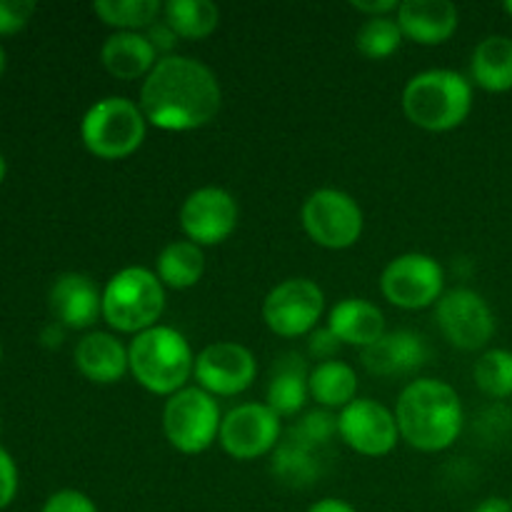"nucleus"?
<instances>
[{"mask_svg": "<svg viewBox=\"0 0 512 512\" xmlns=\"http://www.w3.org/2000/svg\"><path fill=\"white\" fill-rule=\"evenodd\" d=\"M138 105L148 125L168 133H188L220 113L223 90L205 63L188 55H165L143 80Z\"/></svg>", "mask_w": 512, "mask_h": 512, "instance_id": "nucleus-1", "label": "nucleus"}, {"mask_svg": "<svg viewBox=\"0 0 512 512\" xmlns=\"http://www.w3.org/2000/svg\"><path fill=\"white\" fill-rule=\"evenodd\" d=\"M400 438L420 453L448 450L463 433L465 413L460 395L443 380H413L395 405Z\"/></svg>", "mask_w": 512, "mask_h": 512, "instance_id": "nucleus-2", "label": "nucleus"}, {"mask_svg": "<svg viewBox=\"0 0 512 512\" xmlns=\"http://www.w3.org/2000/svg\"><path fill=\"white\" fill-rule=\"evenodd\" d=\"M130 375L153 395H175L188 388L195 355L183 333L170 325H153L135 335L128 345Z\"/></svg>", "mask_w": 512, "mask_h": 512, "instance_id": "nucleus-3", "label": "nucleus"}, {"mask_svg": "<svg viewBox=\"0 0 512 512\" xmlns=\"http://www.w3.org/2000/svg\"><path fill=\"white\" fill-rule=\"evenodd\" d=\"M403 110L410 123L430 133L453 130L473 110V83L458 70H423L405 85Z\"/></svg>", "mask_w": 512, "mask_h": 512, "instance_id": "nucleus-4", "label": "nucleus"}, {"mask_svg": "<svg viewBox=\"0 0 512 512\" xmlns=\"http://www.w3.org/2000/svg\"><path fill=\"white\" fill-rule=\"evenodd\" d=\"M165 310V285L153 270L130 265L103 288V320L118 333L138 335L158 325Z\"/></svg>", "mask_w": 512, "mask_h": 512, "instance_id": "nucleus-5", "label": "nucleus"}, {"mask_svg": "<svg viewBox=\"0 0 512 512\" xmlns=\"http://www.w3.org/2000/svg\"><path fill=\"white\" fill-rule=\"evenodd\" d=\"M148 120L138 103L123 95H108L85 110L80 138L88 153L100 160H123L143 145Z\"/></svg>", "mask_w": 512, "mask_h": 512, "instance_id": "nucleus-6", "label": "nucleus"}, {"mask_svg": "<svg viewBox=\"0 0 512 512\" xmlns=\"http://www.w3.org/2000/svg\"><path fill=\"white\" fill-rule=\"evenodd\" d=\"M220 423L218 400L198 385L170 395L163 408L165 438L183 455L205 453L218 440Z\"/></svg>", "mask_w": 512, "mask_h": 512, "instance_id": "nucleus-7", "label": "nucleus"}, {"mask_svg": "<svg viewBox=\"0 0 512 512\" xmlns=\"http://www.w3.org/2000/svg\"><path fill=\"white\" fill-rule=\"evenodd\" d=\"M300 218L308 238L328 250L353 248L365 228L358 200L335 188H320L310 193L300 210Z\"/></svg>", "mask_w": 512, "mask_h": 512, "instance_id": "nucleus-8", "label": "nucleus"}, {"mask_svg": "<svg viewBox=\"0 0 512 512\" xmlns=\"http://www.w3.org/2000/svg\"><path fill=\"white\" fill-rule=\"evenodd\" d=\"M385 300L403 310H423L438 303L445 290V270L433 255L405 253L390 260L380 275Z\"/></svg>", "mask_w": 512, "mask_h": 512, "instance_id": "nucleus-9", "label": "nucleus"}, {"mask_svg": "<svg viewBox=\"0 0 512 512\" xmlns=\"http://www.w3.org/2000/svg\"><path fill=\"white\" fill-rule=\"evenodd\" d=\"M325 293L315 280L288 278L275 285L263 300V320L280 338L310 335L323 318Z\"/></svg>", "mask_w": 512, "mask_h": 512, "instance_id": "nucleus-10", "label": "nucleus"}, {"mask_svg": "<svg viewBox=\"0 0 512 512\" xmlns=\"http://www.w3.org/2000/svg\"><path fill=\"white\" fill-rule=\"evenodd\" d=\"M435 323L453 348L483 350L495 335V315L488 300L470 288L443 293L435 303Z\"/></svg>", "mask_w": 512, "mask_h": 512, "instance_id": "nucleus-11", "label": "nucleus"}, {"mask_svg": "<svg viewBox=\"0 0 512 512\" xmlns=\"http://www.w3.org/2000/svg\"><path fill=\"white\" fill-rule=\"evenodd\" d=\"M220 445L235 460H258L280 443V415L268 403H243L223 415Z\"/></svg>", "mask_w": 512, "mask_h": 512, "instance_id": "nucleus-12", "label": "nucleus"}, {"mask_svg": "<svg viewBox=\"0 0 512 512\" xmlns=\"http://www.w3.org/2000/svg\"><path fill=\"white\" fill-rule=\"evenodd\" d=\"M338 435L350 450L365 458H383L398 445L395 413L370 398H355L338 415Z\"/></svg>", "mask_w": 512, "mask_h": 512, "instance_id": "nucleus-13", "label": "nucleus"}, {"mask_svg": "<svg viewBox=\"0 0 512 512\" xmlns=\"http://www.w3.org/2000/svg\"><path fill=\"white\" fill-rule=\"evenodd\" d=\"M180 228L190 243L220 245L238 228V203L218 185L193 190L180 205Z\"/></svg>", "mask_w": 512, "mask_h": 512, "instance_id": "nucleus-14", "label": "nucleus"}, {"mask_svg": "<svg viewBox=\"0 0 512 512\" xmlns=\"http://www.w3.org/2000/svg\"><path fill=\"white\" fill-rule=\"evenodd\" d=\"M258 375V363L255 355L245 345L220 340V343L208 345L195 358L193 378L198 380V388L205 393L220 395V398H233V395L245 393L255 383Z\"/></svg>", "mask_w": 512, "mask_h": 512, "instance_id": "nucleus-15", "label": "nucleus"}, {"mask_svg": "<svg viewBox=\"0 0 512 512\" xmlns=\"http://www.w3.org/2000/svg\"><path fill=\"white\" fill-rule=\"evenodd\" d=\"M50 310L70 330H88L103 318V290L83 273H63L50 285Z\"/></svg>", "mask_w": 512, "mask_h": 512, "instance_id": "nucleus-16", "label": "nucleus"}, {"mask_svg": "<svg viewBox=\"0 0 512 512\" xmlns=\"http://www.w3.org/2000/svg\"><path fill=\"white\" fill-rule=\"evenodd\" d=\"M363 368L378 378H403L423 368L428 360V345L420 333L413 330H393L385 333L378 343L368 345L360 355Z\"/></svg>", "mask_w": 512, "mask_h": 512, "instance_id": "nucleus-17", "label": "nucleus"}, {"mask_svg": "<svg viewBox=\"0 0 512 512\" xmlns=\"http://www.w3.org/2000/svg\"><path fill=\"white\" fill-rule=\"evenodd\" d=\"M460 13L450 0H405L398 8V25L405 38L418 45H440L458 30Z\"/></svg>", "mask_w": 512, "mask_h": 512, "instance_id": "nucleus-18", "label": "nucleus"}, {"mask_svg": "<svg viewBox=\"0 0 512 512\" xmlns=\"http://www.w3.org/2000/svg\"><path fill=\"white\" fill-rule=\"evenodd\" d=\"M75 365L90 383L113 385L130 373L128 348L113 333H88L75 348Z\"/></svg>", "mask_w": 512, "mask_h": 512, "instance_id": "nucleus-19", "label": "nucleus"}, {"mask_svg": "<svg viewBox=\"0 0 512 512\" xmlns=\"http://www.w3.org/2000/svg\"><path fill=\"white\" fill-rule=\"evenodd\" d=\"M328 328L343 345L355 348H368L378 343L388 330H385V315L378 305L363 298H345L330 310Z\"/></svg>", "mask_w": 512, "mask_h": 512, "instance_id": "nucleus-20", "label": "nucleus"}, {"mask_svg": "<svg viewBox=\"0 0 512 512\" xmlns=\"http://www.w3.org/2000/svg\"><path fill=\"white\" fill-rule=\"evenodd\" d=\"M158 50L145 33H130V30H115L108 35L100 48V60L113 78L138 80L148 78L150 70L158 63Z\"/></svg>", "mask_w": 512, "mask_h": 512, "instance_id": "nucleus-21", "label": "nucleus"}, {"mask_svg": "<svg viewBox=\"0 0 512 512\" xmlns=\"http://www.w3.org/2000/svg\"><path fill=\"white\" fill-rule=\"evenodd\" d=\"M470 83L488 93L512 90V38L488 35L475 45L470 58Z\"/></svg>", "mask_w": 512, "mask_h": 512, "instance_id": "nucleus-22", "label": "nucleus"}, {"mask_svg": "<svg viewBox=\"0 0 512 512\" xmlns=\"http://www.w3.org/2000/svg\"><path fill=\"white\" fill-rule=\"evenodd\" d=\"M205 273L203 248L190 240H173L160 250L155 260V275L170 290H188L200 283Z\"/></svg>", "mask_w": 512, "mask_h": 512, "instance_id": "nucleus-23", "label": "nucleus"}, {"mask_svg": "<svg viewBox=\"0 0 512 512\" xmlns=\"http://www.w3.org/2000/svg\"><path fill=\"white\" fill-rule=\"evenodd\" d=\"M308 373L305 363L298 355L278 360L275 373L268 383V408L278 413L280 418L298 415L308 403Z\"/></svg>", "mask_w": 512, "mask_h": 512, "instance_id": "nucleus-24", "label": "nucleus"}, {"mask_svg": "<svg viewBox=\"0 0 512 512\" xmlns=\"http://www.w3.org/2000/svg\"><path fill=\"white\" fill-rule=\"evenodd\" d=\"M308 390L325 410H343L358 395V375L343 360H325L308 373Z\"/></svg>", "mask_w": 512, "mask_h": 512, "instance_id": "nucleus-25", "label": "nucleus"}, {"mask_svg": "<svg viewBox=\"0 0 512 512\" xmlns=\"http://www.w3.org/2000/svg\"><path fill=\"white\" fill-rule=\"evenodd\" d=\"M270 470L288 488H310L323 473V463H320L318 450L305 448V445H300L298 440L288 435L273 450Z\"/></svg>", "mask_w": 512, "mask_h": 512, "instance_id": "nucleus-26", "label": "nucleus"}, {"mask_svg": "<svg viewBox=\"0 0 512 512\" xmlns=\"http://www.w3.org/2000/svg\"><path fill=\"white\" fill-rule=\"evenodd\" d=\"M163 13L165 23L185 40L210 38L220 25V8L213 0H168Z\"/></svg>", "mask_w": 512, "mask_h": 512, "instance_id": "nucleus-27", "label": "nucleus"}, {"mask_svg": "<svg viewBox=\"0 0 512 512\" xmlns=\"http://www.w3.org/2000/svg\"><path fill=\"white\" fill-rule=\"evenodd\" d=\"M93 13L110 28L140 33L158 20L163 5L158 0H98L93 5Z\"/></svg>", "mask_w": 512, "mask_h": 512, "instance_id": "nucleus-28", "label": "nucleus"}, {"mask_svg": "<svg viewBox=\"0 0 512 512\" xmlns=\"http://www.w3.org/2000/svg\"><path fill=\"white\" fill-rule=\"evenodd\" d=\"M475 385L488 398L503 400L512 395V353L505 348L485 350L473 368Z\"/></svg>", "mask_w": 512, "mask_h": 512, "instance_id": "nucleus-29", "label": "nucleus"}, {"mask_svg": "<svg viewBox=\"0 0 512 512\" xmlns=\"http://www.w3.org/2000/svg\"><path fill=\"white\" fill-rule=\"evenodd\" d=\"M398 18H368L355 35V48L370 60H385L403 45Z\"/></svg>", "mask_w": 512, "mask_h": 512, "instance_id": "nucleus-30", "label": "nucleus"}, {"mask_svg": "<svg viewBox=\"0 0 512 512\" xmlns=\"http://www.w3.org/2000/svg\"><path fill=\"white\" fill-rule=\"evenodd\" d=\"M335 433H338V415H335L333 410L318 408L305 413L303 418L290 428L288 435L293 440H298L300 445H305V448L318 450L320 453V450L333 440Z\"/></svg>", "mask_w": 512, "mask_h": 512, "instance_id": "nucleus-31", "label": "nucleus"}, {"mask_svg": "<svg viewBox=\"0 0 512 512\" xmlns=\"http://www.w3.org/2000/svg\"><path fill=\"white\" fill-rule=\"evenodd\" d=\"M35 3L30 0H0V35H13L30 23Z\"/></svg>", "mask_w": 512, "mask_h": 512, "instance_id": "nucleus-32", "label": "nucleus"}, {"mask_svg": "<svg viewBox=\"0 0 512 512\" xmlns=\"http://www.w3.org/2000/svg\"><path fill=\"white\" fill-rule=\"evenodd\" d=\"M40 512H98L93 500L80 490H58L45 500Z\"/></svg>", "mask_w": 512, "mask_h": 512, "instance_id": "nucleus-33", "label": "nucleus"}, {"mask_svg": "<svg viewBox=\"0 0 512 512\" xmlns=\"http://www.w3.org/2000/svg\"><path fill=\"white\" fill-rule=\"evenodd\" d=\"M18 493V468L5 448H0V510L8 508Z\"/></svg>", "mask_w": 512, "mask_h": 512, "instance_id": "nucleus-34", "label": "nucleus"}, {"mask_svg": "<svg viewBox=\"0 0 512 512\" xmlns=\"http://www.w3.org/2000/svg\"><path fill=\"white\" fill-rule=\"evenodd\" d=\"M340 340L335 338L333 333H330V328L325 325V328H315L313 333H310V340H308V350L313 358H318L320 363H325V360H333V355L340 350Z\"/></svg>", "mask_w": 512, "mask_h": 512, "instance_id": "nucleus-35", "label": "nucleus"}, {"mask_svg": "<svg viewBox=\"0 0 512 512\" xmlns=\"http://www.w3.org/2000/svg\"><path fill=\"white\" fill-rule=\"evenodd\" d=\"M353 5L358 13L370 15V18H390V13H398V0H355Z\"/></svg>", "mask_w": 512, "mask_h": 512, "instance_id": "nucleus-36", "label": "nucleus"}, {"mask_svg": "<svg viewBox=\"0 0 512 512\" xmlns=\"http://www.w3.org/2000/svg\"><path fill=\"white\" fill-rule=\"evenodd\" d=\"M145 35H148L155 50H170L175 45V40H178V35H175V30L168 23H153Z\"/></svg>", "mask_w": 512, "mask_h": 512, "instance_id": "nucleus-37", "label": "nucleus"}, {"mask_svg": "<svg viewBox=\"0 0 512 512\" xmlns=\"http://www.w3.org/2000/svg\"><path fill=\"white\" fill-rule=\"evenodd\" d=\"M308 512H358V510H355L350 503H345V500L323 498V500H318V503L310 505Z\"/></svg>", "mask_w": 512, "mask_h": 512, "instance_id": "nucleus-38", "label": "nucleus"}, {"mask_svg": "<svg viewBox=\"0 0 512 512\" xmlns=\"http://www.w3.org/2000/svg\"><path fill=\"white\" fill-rule=\"evenodd\" d=\"M473 512H512V503L510 500L493 495V498H485L483 503L475 505Z\"/></svg>", "mask_w": 512, "mask_h": 512, "instance_id": "nucleus-39", "label": "nucleus"}, {"mask_svg": "<svg viewBox=\"0 0 512 512\" xmlns=\"http://www.w3.org/2000/svg\"><path fill=\"white\" fill-rule=\"evenodd\" d=\"M5 63H8V58H5V48L0 45V78H3V73H5Z\"/></svg>", "mask_w": 512, "mask_h": 512, "instance_id": "nucleus-40", "label": "nucleus"}, {"mask_svg": "<svg viewBox=\"0 0 512 512\" xmlns=\"http://www.w3.org/2000/svg\"><path fill=\"white\" fill-rule=\"evenodd\" d=\"M5 173H8V163H5L3 153H0V183H3V180H5Z\"/></svg>", "mask_w": 512, "mask_h": 512, "instance_id": "nucleus-41", "label": "nucleus"}, {"mask_svg": "<svg viewBox=\"0 0 512 512\" xmlns=\"http://www.w3.org/2000/svg\"><path fill=\"white\" fill-rule=\"evenodd\" d=\"M505 10H508V13L512 15V0H508V3H505Z\"/></svg>", "mask_w": 512, "mask_h": 512, "instance_id": "nucleus-42", "label": "nucleus"}, {"mask_svg": "<svg viewBox=\"0 0 512 512\" xmlns=\"http://www.w3.org/2000/svg\"><path fill=\"white\" fill-rule=\"evenodd\" d=\"M0 358H3V345H0Z\"/></svg>", "mask_w": 512, "mask_h": 512, "instance_id": "nucleus-43", "label": "nucleus"}, {"mask_svg": "<svg viewBox=\"0 0 512 512\" xmlns=\"http://www.w3.org/2000/svg\"><path fill=\"white\" fill-rule=\"evenodd\" d=\"M510 503H512V500H510Z\"/></svg>", "mask_w": 512, "mask_h": 512, "instance_id": "nucleus-44", "label": "nucleus"}]
</instances>
